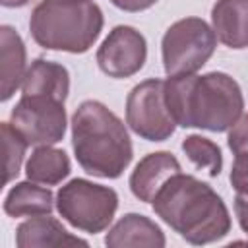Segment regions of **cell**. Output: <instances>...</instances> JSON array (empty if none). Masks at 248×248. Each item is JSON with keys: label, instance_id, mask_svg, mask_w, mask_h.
<instances>
[{"label": "cell", "instance_id": "1", "mask_svg": "<svg viewBox=\"0 0 248 248\" xmlns=\"http://www.w3.org/2000/svg\"><path fill=\"white\" fill-rule=\"evenodd\" d=\"M151 207L188 244L203 246L231 232V213L223 198L194 174L176 172L157 192Z\"/></svg>", "mask_w": 248, "mask_h": 248}, {"label": "cell", "instance_id": "2", "mask_svg": "<svg viewBox=\"0 0 248 248\" xmlns=\"http://www.w3.org/2000/svg\"><path fill=\"white\" fill-rule=\"evenodd\" d=\"M167 107L182 128L229 132L244 112L238 81L225 72L169 76L165 79Z\"/></svg>", "mask_w": 248, "mask_h": 248}, {"label": "cell", "instance_id": "3", "mask_svg": "<svg viewBox=\"0 0 248 248\" xmlns=\"http://www.w3.org/2000/svg\"><path fill=\"white\" fill-rule=\"evenodd\" d=\"M70 126L78 165L97 178H120L134 159L126 124L105 103L87 99L74 110Z\"/></svg>", "mask_w": 248, "mask_h": 248}, {"label": "cell", "instance_id": "4", "mask_svg": "<svg viewBox=\"0 0 248 248\" xmlns=\"http://www.w3.org/2000/svg\"><path fill=\"white\" fill-rule=\"evenodd\" d=\"M103 25L101 8L79 0H41L29 17L31 37L41 48L70 54L87 52L97 43Z\"/></svg>", "mask_w": 248, "mask_h": 248}, {"label": "cell", "instance_id": "5", "mask_svg": "<svg viewBox=\"0 0 248 248\" xmlns=\"http://www.w3.org/2000/svg\"><path fill=\"white\" fill-rule=\"evenodd\" d=\"M116 209V190L87 178H72L56 192L58 215L74 229L87 234H99L107 231L114 219Z\"/></svg>", "mask_w": 248, "mask_h": 248}, {"label": "cell", "instance_id": "6", "mask_svg": "<svg viewBox=\"0 0 248 248\" xmlns=\"http://www.w3.org/2000/svg\"><path fill=\"white\" fill-rule=\"evenodd\" d=\"M217 48L213 27L196 16L169 25L161 39V58L167 76H190L202 70Z\"/></svg>", "mask_w": 248, "mask_h": 248}, {"label": "cell", "instance_id": "7", "mask_svg": "<svg viewBox=\"0 0 248 248\" xmlns=\"http://www.w3.org/2000/svg\"><path fill=\"white\" fill-rule=\"evenodd\" d=\"M126 124L147 141H165L174 134L176 122L167 107L165 79L149 78L130 89L126 97Z\"/></svg>", "mask_w": 248, "mask_h": 248}, {"label": "cell", "instance_id": "8", "mask_svg": "<svg viewBox=\"0 0 248 248\" xmlns=\"http://www.w3.org/2000/svg\"><path fill=\"white\" fill-rule=\"evenodd\" d=\"M10 122L27 145H54L66 136V107L50 95H21Z\"/></svg>", "mask_w": 248, "mask_h": 248}, {"label": "cell", "instance_id": "9", "mask_svg": "<svg viewBox=\"0 0 248 248\" xmlns=\"http://www.w3.org/2000/svg\"><path fill=\"white\" fill-rule=\"evenodd\" d=\"M95 58L105 76L126 79L143 68L147 60V41L136 27L116 25L97 48Z\"/></svg>", "mask_w": 248, "mask_h": 248}, {"label": "cell", "instance_id": "10", "mask_svg": "<svg viewBox=\"0 0 248 248\" xmlns=\"http://www.w3.org/2000/svg\"><path fill=\"white\" fill-rule=\"evenodd\" d=\"M180 170V161L170 151H153L138 161L128 178V186L134 198L143 203H151L161 186Z\"/></svg>", "mask_w": 248, "mask_h": 248}, {"label": "cell", "instance_id": "11", "mask_svg": "<svg viewBox=\"0 0 248 248\" xmlns=\"http://www.w3.org/2000/svg\"><path fill=\"white\" fill-rule=\"evenodd\" d=\"M165 244L167 238L161 227L141 213L122 215L105 236L108 248H163Z\"/></svg>", "mask_w": 248, "mask_h": 248}, {"label": "cell", "instance_id": "12", "mask_svg": "<svg viewBox=\"0 0 248 248\" xmlns=\"http://www.w3.org/2000/svg\"><path fill=\"white\" fill-rule=\"evenodd\" d=\"M27 50L12 25H0V101L6 103L21 87L27 72Z\"/></svg>", "mask_w": 248, "mask_h": 248}, {"label": "cell", "instance_id": "13", "mask_svg": "<svg viewBox=\"0 0 248 248\" xmlns=\"http://www.w3.org/2000/svg\"><path fill=\"white\" fill-rule=\"evenodd\" d=\"M17 248H58V246H89L87 240L68 232V229L50 215L29 217L16 229Z\"/></svg>", "mask_w": 248, "mask_h": 248}, {"label": "cell", "instance_id": "14", "mask_svg": "<svg viewBox=\"0 0 248 248\" xmlns=\"http://www.w3.org/2000/svg\"><path fill=\"white\" fill-rule=\"evenodd\" d=\"M211 27L225 46H248V0H217L211 8Z\"/></svg>", "mask_w": 248, "mask_h": 248}, {"label": "cell", "instance_id": "15", "mask_svg": "<svg viewBox=\"0 0 248 248\" xmlns=\"http://www.w3.org/2000/svg\"><path fill=\"white\" fill-rule=\"evenodd\" d=\"M56 207V198L52 196L50 188L33 180L16 182L2 203V209L8 217H37V215H50Z\"/></svg>", "mask_w": 248, "mask_h": 248}, {"label": "cell", "instance_id": "16", "mask_svg": "<svg viewBox=\"0 0 248 248\" xmlns=\"http://www.w3.org/2000/svg\"><path fill=\"white\" fill-rule=\"evenodd\" d=\"M21 95H50L66 103L70 95L68 68L46 58H35L25 72Z\"/></svg>", "mask_w": 248, "mask_h": 248}, {"label": "cell", "instance_id": "17", "mask_svg": "<svg viewBox=\"0 0 248 248\" xmlns=\"http://www.w3.org/2000/svg\"><path fill=\"white\" fill-rule=\"evenodd\" d=\"M70 172L72 163L68 153L54 145H37L25 163V176L45 186L60 184L70 176Z\"/></svg>", "mask_w": 248, "mask_h": 248}, {"label": "cell", "instance_id": "18", "mask_svg": "<svg viewBox=\"0 0 248 248\" xmlns=\"http://www.w3.org/2000/svg\"><path fill=\"white\" fill-rule=\"evenodd\" d=\"M180 147L184 155L194 163V167L200 170H205L209 178H217L221 174L223 153H221V147L213 140L200 136V134H190L182 140Z\"/></svg>", "mask_w": 248, "mask_h": 248}, {"label": "cell", "instance_id": "19", "mask_svg": "<svg viewBox=\"0 0 248 248\" xmlns=\"http://www.w3.org/2000/svg\"><path fill=\"white\" fill-rule=\"evenodd\" d=\"M0 134H2V145L6 153V176L4 184H10L14 178H17L21 170V163L25 157V149L29 147L27 141L16 132L12 122H0Z\"/></svg>", "mask_w": 248, "mask_h": 248}, {"label": "cell", "instance_id": "20", "mask_svg": "<svg viewBox=\"0 0 248 248\" xmlns=\"http://www.w3.org/2000/svg\"><path fill=\"white\" fill-rule=\"evenodd\" d=\"M229 180H231V186L234 188L236 194H246L248 196V151H242V153L234 155Z\"/></svg>", "mask_w": 248, "mask_h": 248}, {"label": "cell", "instance_id": "21", "mask_svg": "<svg viewBox=\"0 0 248 248\" xmlns=\"http://www.w3.org/2000/svg\"><path fill=\"white\" fill-rule=\"evenodd\" d=\"M227 145L232 151V155L248 151V112L238 118V122L229 130Z\"/></svg>", "mask_w": 248, "mask_h": 248}, {"label": "cell", "instance_id": "22", "mask_svg": "<svg viewBox=\"0 0 248 248\" xmlns=\"http://www.w3.org/2000/svg\"><path fill=\"white\" fill-rule=\"evenodd\" d=\"M110 4L122 12L138 14V12H143V10H149L151 6H155L157 0H110Z\"/></svg>", "mask_w": 248, "mask_h": 248}, {"label": "cell", "instance_id": "23", "mask_svg": "<svg viewBox=\"0 0 248 248\" xmlns=\"http://www.w3.org/2000/svg\"><path fill=\"white\" fill-rule=\"evenodd\" d=\"M234 215L238 219L242 232H246V236H248V196L246 194L234 196Z\"/></svg>", "mask_w": 248, "mask_h": 248}, {"label": "cell", "instance_id": "24", "mask_svg": "<svg viewBox=\"0 0 248 248\" xmlns=\"http://www.w3.org/2000/svg\"><path fill=\"white\" fill-rule=\"evenodd\" d=\"M4 8H23L29 4V0H0Z\"/></svg>", "mask_w": 248, "mask_h": 248}, {"label": "cell", "instance_id": "25", "mask_svg": "<svg viewBox=\"0 0 248 248\" xmlns=\"http://www.w3.org/2000/svg\"><path fill=\"white\" fill-rule=\"evenodd\" d=\"M79 2H93V0H79Z\"/></svg>", "mask_w": 248, "mask_h": 248}]
</instances>
